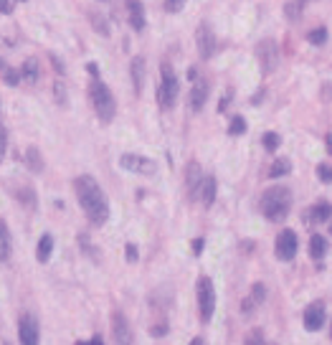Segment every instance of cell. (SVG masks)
<instances>
[{
	"mask_svg": "<svg viewBox=\"0 0 332 345\" xmlns=\"http://www.w3.org/2000/svg\"><path fill=\"white\" fill-rule=\"evenodd\" d=\"M74 193H76V201H79L81 211L86 213V218L94 226L107 223V218H109V203H107V196H104L102 186L91 175L74 178Z\"/></svg>",
	"mask_w": 332,
	"mask_h": 345,
	"instance_id": "cell-1",
	"label": "cell"
},
{
	"mask_svg": "<svg viewBox=\"0 0 332 345\" xmlns=\"http://www.w3.org/2000/svg\"><path fill=\"white\" fill-rule=\"evenodd\" d=\"M259 208L264 213L266 221L271 223H281L289 211H292V191L284 188V186H274V188H266L262 201H259Z\"/></svg>",
	"mask_w": 332,
	"mask_h": 345,
	"instance_id": "cell-2",
	"label": "cell"
},
{
	"mask_svg": "<svg viewBox=\"0 0 332 345\" xmlns=\"http://www.w3.org/2000/svg\"><path fill=\"white\" fill-rule=\"evenodd\" d=\"M89 97H91V104H94V112L102 122H112L114 114H117V102L109 91V86L99 79V76H91V84H89Z\"/></svg>",
	"mask_w": 332,
	"mask_h": 345,
	"instance_id": "cell-3",
	"label": "cell"
},
{
	"mask_svg": "<svg viewBox=\"0 0 332 345\" xmlns=\"http://www.w3.org/2000/svg\"><path fill=\"white\" fill-rule=\"evenodd\" d=\"M178 91H180V86H178V79H175V74H173V66H170V64H162V84H160V89H157V102H160V107H162V109L175 107Z\"/></svg>",
	"mask_w": 332,
	"mask_h": 345,
	"instance_id": "cell-4",
	"label": "cell"
},
{
	"mask_svg": "<svg viewBox=\"0 0 332 345\" xmlns=\"http://www.w3.org/2000/svg\"><path fill=\"white\" fill-rule=\"evenodd\" d=\"M198 310H200V323H210L213 317V310H216V287L208 277H200L198 279Z\"/></svg>",
	"mask_w": 332,
	"mask_h": 345,
	"instance_id": "cell-5",
	"label": "cell"
},
{
	"mask_svg": "<svg viewBox=\"0 0 332 345\" xmlns=\"http://www.w3.org/2000/svg\"><path fill=\"white\" fill-rule=\"evenodd\" d=\"M297 249H299V239L292 228H284L274 241V254L279 262H292L297 257Z\"/></svg>",
	"mask_w": 332,
	"mask_h": 345,
	"instance_id": "cell-6",
	"label": "cell"
},
{
	"mask_svg": "<svg viewBox=\"0 0 332 345\" xmlns=\"http://www.w3.org/2000/svg\"><path fill=\"white\" fill-rule=\"evenodd\" d=\"M18 340L23 345H36L41 340V328H38L36 315L23 312V315L18 317Z\"/></svg>",
	"mask_w": 332,
	"mask_h": 345,
	"instance_id": "cell-7",
	"label": "cell"
},
{
	"mask_svg": "<svg viewBox=\"0 0 332 345\" xmlns=\"http://www.w3.org/2000/svg\"><path fill=\"white\" fill-rule=\"evenodd\" d=\"M256 59H259V66L264 74H271L276 69V61H279V46L274 38H264L259 46H256Z\"/></svg>",
	"mask_w": 332,
	"mask_h": 345,
	"instance_id": "cell-8",
	"label": "cell"
},
{
	"mask_svg": "<svg viewBox=\"0 0 332 345\" xmlns=\"http://www.w3.org/2000/svg\"><path fill=\"white\" fill-rule=\"evenodd\" d=\"M196 46H198L200 59H205V61L216 54V33L210 31L208 23H200L198 26V31H196Z\"/></svg>",
	"mask_w": 332,
	"mask_h": 345,
	"instance_id": "cell-9",
	"label": "cell"
},
{
	"mask_svg": "<svg viewBox=\"0 0 332 345\" xmlns=\"http://www.w3.org/2000/svg\"><path fill=\"white\" fill-rule=\"evenodd\" d=\"M120 165H122L125 170H130V173H139V175H155V170H157L152 160H147V157H142V155H132V152L122 155V157H120Z\"/></svg>",
	"mask_w": 332,
	"mask_h": 345,
	"instance_id": "cell-10",
	"label": "cell"
},
{
	"mask_svg": "<svg viewBox=\"0 0 332 345\" xmlns=\"http://www.w3.org/2000/svg\"><path fill=\"white\" fill-rule=\"evenodd\" d=\"M325 317H327V307H325V302L322 300H317V302H312V305H307V310H304V328L307 330H320L322 325H325Z\"/></svg>",
	"mask_w": 332,
	"mask_h": 345,
	"instance_id": "cell-11",
	"label": "cell"
},
{
	"mask_svg": "<svg viewBox=\"0 0 332 345\" xmlns=\"http://www.w3.org/2000/svg\"><path fill=\"white\" fill-rule=\"evenodd\" d=\"M112 338L114 343H132V328L122 312H112Z\"/></svg>",
	"mask_w": 332,
	"mask_h": 345,
	"instance_id": "cell-12",
	"label": "cell"
},
{
	"mask_svg": "<svg viewBox=\"0 0 332 345\" xmlns=\"http://www.w3.org/2000/svg\"><path fill=\"white\" fill-rule=\"evenodd\" d=\"M216 191H218L216 178H213V175H205V178L200 180L198 191H196V198H198L203 206H213V201H216Z\"/></svg>",
	"mask_w": 332,
	"mask_h": 345,
	"instance_id": "cell-13",
	"label": "cell"
},
{
	"mask_svg": "<svg viewBox=\"0 0 332 345\" xmlns=\"http://www.w3.org/2000/svg\"><path fill=\"white\" fill-rule=\"evenodd\" d=\"M208 91H210L208 81H205V79H196V84H193V89H191V107H193V112H200V109L205 107Z\"/></svg>",
	"mask_w": 332,
	"mask_h": 345,
	"instance_id": "cell-14",
	"label": "cell"
},
{
	"mask_svg": "<svg viewBox=\"0 0 332 345\" xmlns=\"http://www.w3.org/2000/svg\"><path fill=\"white\" fill-rule=\"evenodd\" d=\"M200 180H203L200 165L196 163V160L188 163V168H185V188H188V196H191V198H196V191H198Z\"/></svg>",
	"mask_w": 332,
	"mask_h": 345,
	"instance_id": "cell-15",
	"label": "cell"
},
{
	"mask_svg": "<svg viewBox=\"0 0 332 345\" xmlns=\"http://www.w3.org/2000/svg\"><path fill=\"white\" fill-rule=\"evenodd\" d=\"M127 18H130V26L134 31H142L145 28V8L139 0H127Z\"/></svg>",
	"mask_w": 332,
	"mask_h": 345,
	"instance_id": "cell-16",
	"label": "cell"
},
{
	"mask_svg": "<svg viewBox=\"0 0 332 345\" xmlns=\"http://www.w3.org/2000/svg\"><path fill=\"white\" fill-rule=\"evenodd\" d=\"M130 74H132L134 94H142V86H145V59H142V56H134L132 59V64H130Z\"/></svg>",
	"mask_w": 332,
	"mask_h": 345,
	"instance_id": "cell-17",
	"label": "cell"
},
{
	"mask_svg": "<svg viewBox=\"0 0 332 345\" xmlns=\"http://www.w3.org/2000/svg\"><path fill=\"white\" fill-rule=\"evenodd\" d=\"M23 160H26V168L31 170V173H43V157H41V150L38 147H26V152H23Z\"/></svg>",
	"mask_w": 332,
	"mask_h": 345,
	"instance_id": "cell-18",
	"label": "cell"
},
{
	"mask_svg": "<svg viewBox=\"0 0 332 345\" xmlns=\"http://www.w3.org/2000/svg\"><path fill=\"white\" fill-rule=\"evenodd\" d=\"M310 254H312L315 262H322L325 259V254H327V239L322 234H312V239H310Z\"/></svg>",
	"mask_w": 332,
	"mask_h": 345,
	"instance_id": "cell-19",
	"label": "cell"
},
{
	"mask_svg": "<svg viewBox=\"0 0 332 345\" xmlns=\"http://www.w3.org/2000/svg\"><path fill=\"white\" fill-rule=\"evenodd\" d=\"M51 254H54V236L51 234H43L41 241H38V249H36V259L41 264H46L51 259Z\"/></svg>",
	"mask_w": 332,
	"mask_h": 345,
	"instance_id": "cell-20",
	"label": "cell"
},
{
	"mask_svg": "<svg viewBox=\"0 0 332 345\" xmlns=\"http://www.w3.org/2000/svg\"><path fill=\"white\" fill-rule=\"evenodd\" d=\"M10 251H13V239H10L8 223L0 221V262H8L10 259Z\"/></svg>",
	"mask_w": 332,
	"mask_h": 345,
	"instance_id": "cell-21",
	"label": "cell"
},
{
	"mask_svg": "<svg viewBox=\"0 0 332 345\" xmlns=\"http://www.w3.org/2000/svg\"><path fill=\"white\" fill-rule=\"evenodd\" d=\"M330 216H332V206L325 203V201H322V203H315V206L310 208V218H312L315 223H322V221H327Z\"/></svg>",
	"mask_w": 332,
	"mask_h": 345,
	"instance_id": "cell-22",
	"label": "cell"
},
{
	"mask_svg": "<svg viewBox=\"0 0 332 345\" xmlns=\"http://www.w3.org/2000/svg\"><path fill=\"white\" fill-rule=\"evenodd\" d=\"M289 170H292V160L289 157H276V163L269 170V178H284V175H289Z\"/></svg>",
	"mask_w": 332,
	"mask_h": 345,
	"instance_id": "cell-23",
	"label": "cell"
},
{
	"mask_svg": "<svg viewBox=\"0 0 332 345\" xmlns=\"http://www.w3.org/2000/svg\"><path fill=\"white\" fill-rule=\"evenodd\" d=\"M20 76L33 84V81L38 79V61H36V59H26V64H23V69H20Z\"/></svg>",
	"mask_w": 332,
	"mask_h": 345,
	"instance_id": "cell-24",
	"label": "cell"
},
{
	"mask_svg": "<svg viewBox=\"0 0 332 345\" xmlns=\"http://www.w3.org/2000/svg\"><path fill=\"white\" fill-rule=\"evenodd\" d=\"M18 198H20V203H23V206H28V208H36V206H38V203H36V191H33L31 186L20 188V191H18Z\"/></svg>",
	"mask_w": 332,
	"mask_h": 345,
	"instance_id": "cell-25",
	"label": "cell"
},
{
	"mask_svg": "<svg viewBox=\"0 0 332 345\" xmlns=\"http://www.w3.org/2000/svg\"><path fill=\"white\" fill-rule=\"evenodd\" d=\"M307 41H310L312 46L327 43V28H315V31H310V33H307Z\"/></svg>",
	"mask_w": 332,
	"mask_h": 345,
	"instance_id": "cell-26",
	"label": "cell"
},
{
	"mask_svg": "<svg viewBox=\"0 0 332 345\" xmlns=\"http://www.w3.org/2000/svg\"><path fill=\"white\" fill-rule=\"evenodd\" d=\"M244 132H246V120L241 114H236L228 125V135H244Z\"/></svg>",
	"mask_w": 332,
	"mask_h": 345,
	"instance_id": "cell-27",
	"label": "cell"
},
{
	"mask_svg": "<svg viewBox=\"0 0 332 345\" xmlns=\"http://www.w3.org/2000/svg\"><path fill=\"white\" fill-rule=\"evenodd\" d=\"M279 142H281V137L276 132H264V137H262V145H264V150H269V152H274L279 147Z\"/></svg>",
	"mask_w": 332,
	"mask_h": 345,
	"instance_id": "cell-28",
	"label": "cell"
},
{
	"mask_svg": "<svg viewBox=\"0 0 332 345\" xmlns=\"http://www.w3.org/2000/svg\"><path fill=\"white\" fill-rule=\"evenodd\" d=\"M89 18H91V23H94L97 33H102V36H109V26H107V20H104V18H102L99 13H91Z\"/></svg>",
	"mask_w": 332,
	"mask_h": 345,
	"instance_id": "cell-29",
	"label": "cell"
},
{
	"mask_svg": "<svg viewBox=\"0 0 332 345\" xmlns=\"http://www.w3.org/2000/svg\"><path fill=\"white\" fill-rule=\"evenodd\" d=\"M251 300L256 302V305H262L266 300V284H262V282H256L254 287H251Z\"/></svg>",
	"mask_w": 332,
	"mask_h": 345,
	"instance_id": "cell-30",
	"label": "cell"
},
{
	"mask_svg": "<svg viewBox=\"0 0 332 345\" xmlns=\"http://www.w3.org/2000/svg\"><path fill=\"white\" fill-rule=\"evenodd\" d=\"M299 15H302V3L297 0V3H287V18L289 20H299Z\"/></svg>",
	"mask_w": 332,
	"mask_h": 345,
	"instance_id": "cell-31",
	"label": "cell"
},
{
	"mask_svg": "<svg viewBox=\"0 0 332 345\" xmlns=\"http://www.w3.org/2000/svg\"><path fill=\"white\" fill-rule=\"evenodd\" d=\"M317 178L322 180V183H332V165H317Z\"/></svg>",
	"mask_w": 332,
	"mask_h": 345,
	"instance_id": "cell-32",
	"label": "cell"
},
{
	"mask_svg": "<svg viewBox=\"0 0 332 345\" xmlns=\"http://www.w3.org/2000/svg\"><path fill=\"white\" fill-rule=\"evenodd\" d=\"M3 79H5L10 86H18V81H20V74H18L15 69H8V66H5V71H3Z\"/></svg>",
	"mask_w": 332,
	"mask_h": 345,
	"instance_id": "cell-33",
	"label": "cell"
},
{
	"mask_svg": "<svg viewBox=\"0 0 332 345\" xmlns=\"http://www.w3.org/2000/svg\"><path fill=\"white\" fill-rule=\"evenodd\" d=\"M54 94H56V102L61 104V107H66V102H68V97H66V91H64V84H54Z\"/></svg>",
	"mask_w": 332,
	"mask_h": 345,
	"instance_id": "cell-34",
	"label": "cell"
},
{
	"mask_svg": "<svg viewBox=\"0 0 332 345\" xmlns=\"http://www.w3.org/2000/svg\"><path fill=\"white\" fill-rule=\"evenodd\" d=\"M183 5H185V0H168L165 3V10L168 13H178V10H183Z\"/></svg>",
	"mask_w": 332,
	"mask_h": 345,
	"instance_id": "cell-35",
	"label": "cell"
},
{
	"mask_svg": "<svg viewBox=\"0 0 332 345\" xmlns=\"http://www.w3.org/2000/svg\"><path fill=\"white\" fill-rule=\"evenodd\" d=\"M5 150H8V135H5V127L0 125V160L5 157Z\"/></svg>",
	"mask_w": 332,
	"mask_h": 345,
	"instance_id": "cell-36",
	"label": "cell"
},
{
	"mask_svg": "<svg viewBox=\"0 0 332 345\" xmlns=\"http://www.w3.org/2000/svg\"><path fill=\"white\" fill-rule=\"evenodd\" d=\"M125 257H127V262H137V246H134V244H127V246H125Z\"/></svg>",
	"mask_w": 332,
	"mask_h": 345,
	"instance_id": "cell-37",
	"label": "cell"
},
{
	"mask_svg": "<svg viewBox=\"0 0 332 345\" xmlns=\"http://www.w3.org/2000/svg\"><path fill=\"white\" fill-rule=\"evenodd\" d=\"M13 5H15V0H0V13L10 15L13 13Z\"/></svg>",
	"mask_w": 332,
	"mask_h": 345,
	"instance_id": "cell-38",
	"label": "cell"
},
{
	"mask_svg": "<svg viewBox=\"0 0 332 345\" xmlns=\"http://www.w3.org/2000/svg\"><path fill=\"white\" fill-rule=\"evenodd\" d=\"M254 300H244V305H241V312H244V317H249L251 315V310H254Z\"/></svg>",
	"mask_w": 332,
	"mask_h": 345,
	"instance_id": "cell-39",
	"label": "cell"
},
{
	"mask_svg": "<svg viewBox=\"0 0 332 345\" xmlns=\"http://www.w3.org/2000/svg\"><path fill=\"white\" fill-rule=\"evenodd\" d=\"M49 59H51V64H54V69H56V74H64V64H61V61H59V56H54V54H51V56H49Z\"/></svg>",
	"mask_w": 332,
	"mask_h": 345,
	"instance_id": "cell-40",
	"label": "cell"
},
{
	"mask_svg": "<svg viewBox=\"0 0 332 345\" xmlns=\"http://www.w3.org/2000/svg\"><path fill=\"white\" fill-rule=\"evenodd\" d=\"M246 343H264V335H262V330H254V335H249V338H246Z\"/></svg>",
	"mask_w": 332,
	"mask_h": 345,
	"instance_id": "cell-41",
	"label": "cell"
},
{
	"mask_svg": "<svg viewBox=\"0 0 332 345\" xmlns=\"http://www.w3.org/2000/svg\"><path fill=\"white\" fill-rule=\"evenodd\" d=\"M200 249H203V239H196V241H193V254H196V257L200 254Z\"/></svg>",
	"mask_w": 332,
	"mask_h": 345,
	"instance_id": "cell-42",
	"label": "cell"
},
{
	"mask_svg": "<svg viewBox=\"0 0 332 345\" xmlns=\"http://www.w3.org/2000/svg\"><path fill=\"white\" fill-rule=\"evenodd\" d=\"M86 71H89L91 76H99V66H97V64H86Z\"/></svg>",
	"mask_w": 332,
	"mask_h": 345,
	"instance_id": "cell-43",
	"label": "cell"
},
{
	"mask_svg": "<svg viewBox=\"0 0 332 345\" xmlns=\"http://www.w3.org/2000/svg\"><path fill=\"white\" fill-rule=\"evenodd\" d=\"M325 145H327V152L332 155V132H327V137H325Z\"/></svg>",
	"mask_w": 332,
	"mask_h": 345,
	"instance_id": "cell-44",
	"label": "cell"
},
{
	"mask_svg": "<svg viewBox=\"0 0 332 345\" xmlns=\"http://www.w3.org/2000/svg\"><path fill=\"white\" fill-rule=\"evenodd\" d=\"M322 89H325V91H322V94H325V99H330V94H332V84H325Z\"/></svg>",
	"mask_w": 332,
	"mask_h": 345,
	"instance_id": "cell-45",
	"label": "cell"
},
{
	"mask_svg": "<svg viewBox=\"0 0 332 345\" xmlns=\"http://www.w3.org/2000/svg\"><path fill=\"white\" fill-rule=\"evenodd\" d=\"M188 79H191V81H196V79H198V71H196V69H188Z\"/></svg>",
	"mask_w": 332,
	"mask_h": 345,
	"instance_id": "cell-46",
	"label": "cell"
},
{
	"mask_svg": "<svg viewBox=\"0 0 332 345\" xmlns=\"http://www.w3.org/2000/svg\"><path fill=\"white\" fill-rule=\"evenodd\" d=\"M5 66H8V64H5V61H3V59H0V74H3V71H5Z\"/></svg>",
	"mask_w": 332,
	"mask_h": 345,
	"instance_id": "cell-47",
	"label": "cell"
},
{
	"mask_svg": "<svg viewBox=\"0 0 332 345\" xmlns=\"http://www.w3.org/2000/svg\"><path fill=\"white\" fill-rule=\"evenodd\" d=\"M299 3H302V5H304V3H307V0H299Z\"/></svg>",
	"mask_w": 332,
	"mask_h": 345,
	"instance_id": "cell-48",
	"label": "cell"
},
{
	"mask_svg": "<svg viewBox=\"0 0 332 345\" xmlns=\"http://www.w3.org/2000/svg\"><path fill=\"white\" fill-rule=\"evenodd\" d=\"M330 234H332V226H330Z\"/></svg>",
	"mask_w": 332,
	"mask_h": 345,
	"instance_id": "cell-49",
	"label": "cell"
},
{
	"mask_svg": "<svg viewBox=\"0 0 332 345\" xmlns=\"http://www.w3.org/2000/svg\"><path fill=\"white\" fill-rule=\"evenodd\" d=\"M330 338H332V333H330Z\"/></svg>",
	"mask_w": 332,
	"mask_h": 345,
	"instance_id": "cell-50",
	"label": "cell"
}]
</instances>
